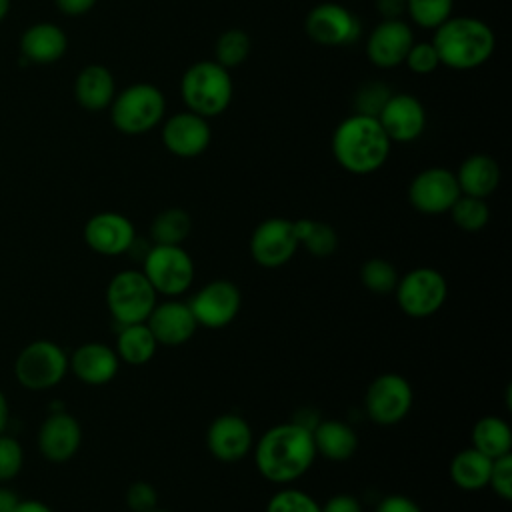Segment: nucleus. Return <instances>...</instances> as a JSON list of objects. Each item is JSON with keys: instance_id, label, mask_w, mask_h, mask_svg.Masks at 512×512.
Returning <instances> with one entry per match:
<instances>
[{"instance_id": "nucleus-47", "label": "nucleus", "mask_w": 512, "mask_h": 512, "mask_svg": "<svg viewBox=\"0 0 512 512\" xmlns=\"http://www.w3.org/2000/svg\"><path fill=\"white\" fill-rule=\"evenodd\" d=\"M18 502H20V498L16 492L0 486V512H14Z\"/></svg>"}, {"instance_id": "nucleus-35", "label": "nucleus", "mask_w": 512, "mask_h": 512, "mask_svg": "<svg viewBox=\"0 0 512 512\" xmlns=\"http://www.w3.org/2000/svg\"><path fill=\"white\" fill-rule=\"evenodd\" d=\"M398 270L390 260L370 258L360 268V282L374 294H390L398 284Z\"/></svg>"}, {"instance_id": "nucleus-44", "label": "nucleus", "mask_w": 512, "mask_h": 512, "mask_svg": "<svg viewBox=\"0 0 512 512\" xmlns=\"http://www.w3.org/2000/svg\"><path fill=\"white\" fill-rule=\"evenodd\" d=\"M374 6L382 20H394L406 14V0H374Z\"/></svg>"}, {"instance_id": "nucleus-36", "label": "nucleus", "mask_w": 512, "mask_h": 512, "mask_svg": "<svg viewBox=\"0 0 512 512\" xmlns=\"http://www.w3.org/2000/svg\"><path fill=\"white\" fill-rule=\"evenodd\" d=\"M266 512H322V508L310 494L296 488H282L270 496Z\"/></svg>"}, {"instance_id": "nucleus-2", "label": "nucleus", "mask_w": 512, "mask_h": 512, "mask_svg": "<svg viewBox=\"0 0 512 512\" xmlns=\"http://www.w3.org/2000/svg\"><path fill=\"white\" fill-rule=\"evenodd\" d=\"M330 148L342 170L366 176L386 164L392 142L378 118L354 112L334 128Z\"/></svg>"}, {"instance_id": "nucleus-12", "label": "nucleus", "mask_w": 512, "mask_h": 512, "mask_svg": "<svg viewBox=\"0 0 512 512\" xmlns=\"http://www.w3.org/2000/svg\"><path fill=\"white\" fill-rule=\"evenodd\" d=\"M188 306L198 326L218 330L228 326L238 316L242 294L234 282L216 278L198 288L188 300Z\"/></svg>"}, {"instance_id": "nucleus-31", "label": "nucleus", "mask_w": 512, "mask_h": 512, "mask_svg": "<svg viewBox=\"0 0 512 512\" xmlns=\"http://www.w3.org/2000/svg\"><path fill=\"white\" fill-rule=\"evenodd\" d=\"M192 232V218L184 208H166L150 224L154 244H182Z\"/></svg>"}, {"instance_id": "nucleus-28", "label": "nucleus", "mask_w": 512, "mask_h": 512, "mask_svg": "<svg viewBox=\"0 0 512 512\" xmlns=\"http://www.w3.org/2000/svg\"><path fill=\"white\" fill-rule=\"evenodd\" d=\"M490 468H492V458L486 454L478 452L476 448H464L454 454L450 460V478L452 482L466 492H476L488 486L490 478Z\"/></svg>"}, {"instance_id": "nucleus-15", "label": "nucleus", "mask_w": 512, "mask_h": 512, "mask_svg": "<svg viewBox=\"0 0 512 512\" xmlns=\"http://www.w3.org/2000/svg\"><path fill=\"white\" fill-rule=\"evenodd\" d=\"M376 118L390 142H414L426 128V108L408 92H392Z\"/></svg>"}, {"instance_id": "nucleus-33", "label": "nucleus", "mask_w": 512, "mask_h": 512, "mask_svg": "<svg viewBox=\"0 0 512 512\" xmlns=\"http://www.w3.org/2000/svg\"><path fill=\"white\" fill-rule=\"evenodd\" d=\"M452 222L464 232H480L490 220V208L484 198L460 194L448 210Z\"/></svg>"}, {"instance_id": "nucleus-5", "label": "nucleus", "mask_w": 512, "mask_h": 512, "mask_svg": "<svg viewBox=\"0 0 512 512\" xmlns=\"http://www.w3.org/2000/svg\"><path fill=\"white\" fill-rule=\"evenodd\" d=\"M110 120L126 136H140L154 130L166 114L162 90L150 82H136L120 90L110 102Z\"/></svg>"}, {"instance_id": "nucleus-29", "label": "nucleus", "mask_w": 512, "mask_h": 512, "mask_svg": "<svg viewBox=\"0 0 512 512\" xmlns=\"http://www.w3.org/2000/svg\"><path fill=\"white\" fill-rule=\"evenodd\" d=\"M472 448L486 454L488 458H500L512 450L510 424L500 416H482L474 422L470 432Z\"/></svg>"}, {"instance_id": "nucleus-7", "label": "nucleus", "mask_w": 512, "mask_h": 512, "mask_svg": "<svg viewBox=\"0 0 512 512\" xmlns=\"http://www.w3.org/2000/svg\"><path fill=\"white\" fill-rule=\"evenodd\" d=\"M68 374V354L54 340H34L26 344L14 362V376L26 390H50Z\"/></svg>"}, {"instance_id": "nucleus-22", "label": "nucleus", "mask_w": 512, "mask_h": 512, "mask_svg": "<svg viewBox=\"0 0 512 512\" xmlns=\"http://www.w3.org/2000/svg\"><path fill=\"white\" fill-rule=\"evenodd\" d=\"M118 368L116 350L104 342H84L68 356V370L88 386L108 384L118 374Z\"/></svg>"}, {"instance_id": "nucleus-48", "label": "nucleus", "mask_w": 512, "mask_h": 512, "mask_svg": "<svg viewBox=\"0 0 512 512\" xmlns=\"http://www.w3.org/2000/svg\"><path fill=\"white\" fill-rule=\"evenodd\" d=\"M8 420H10V404H8V398L4 396V392L0 390V434L6 432Z\"/></svg>"}, {"instance_id": "nucleus-24", "label": "nucleus", "mask_w": 512, "mask_h": 512, "mask_svg": "<svg viewBox=\"0 0 512 512\" xmlns=\"http://www.w3.org/2000/svg\"><path fill=\"white\" fill-rule=\"evenodd\" d=\"M460 194L476 196V198H488L496 192L502 172L498 162L488 154H470L462 160L458 170L454 172Z\"/></svg>"}, {"instance_id": "nucleus-41", "label": "nucleus", "mask_w": 512, "mask_h": 512, "mask_svg": "<svg viewBox=\"0 0 512 512\" xmlns=\"http://www.w3.org/2000/svg\"><path fill=\"white\" fill-rule=\"evenodd\" d=\"M126 504L132 512H150L158 508V492L150 482H132L126 490Z\"/></svg>"}, {"instance_id": "nucleus-42", "label": "nucleus", "mask_w": 512, "mask_h": 512, "mask_svg": "<svg viewBox=\"0 0 512 512\" xmlns=\"http://www.w3.org/2000/svg\"><path fill=\"white\" fill-rule=\"evenodd\" d=\"M374 512H422V508L404 494H388L376 504Z\"/></svg>"}, {"instance_id": "nucleus-3", "label": "nucleus", "mask_w": 512, "mask_h": 512, "mask_svg": "<svg viewBox=\"0 0 512 512\" xmlns=\"http://www.w3.org/2000/svg\"><path fill=\"white\" fill-rule=\"evenodd\" d=\"M438 52L440 66L466 72L486 64L496 48L492 28L474 16H450L430 40Z\"/></svg>"}, {"instance_id": "nucleus-17", "label": "nucleus", "mask_w": 512, "mask_h": 512, "mask_svg": "<svg viewBox=\"0 0 512 512\" xmlns=\"http://www.w3.org/2000/svg\"><path fill=\"white\" fill-rule=\"evenodd\" d=\"M212 140V130L208 118L194 114L190 110L176 112L168 116L162 124V144L178 158L200 156Z\"/></svg>"}, {"instance_id": "nucleus-20", "label": "nucleus", "mask_w": 512, "mask_h": 512, "mask_svg": "<svg viewBox=\"0 0 512 512\" xmlns=\"http://www.w3.org/2000/svg\"><path fill=\"white\" fill-rule=\"evenodd\" d=\"M150 332L154 334L158 346H182L186 344L198 330L196 318L188 306V302L166 298L156 302L150 316L146 318Z\"/></svg>"}, {"instance_id": "nucleus-19", "label": "nucleus", "mask_w": 512, "mask_h": 512, "mask_svg": "<svg viewBox=\"0 0 512 512\" xmlns=\"http://www.w3.org/2000/svg\"><path fill=\"white\" fill-rule=\"evenodd\" d=\"M206 446L220 462H238L254 446V434L240 414H220L206 430Z\"/></svg>"}, {"instance_id": "nucleus-11", "label": "nucleus", "mask_w": 512, "mask_h": 512, "mask_svg": "<svg viewBox=\"0 0 512 512\" xmlns=\"http://www.w3.org/2000/svg\"><path fill=\"white\" fill-rule=\"evenodd\" d=\"M304 30L308 38L326 48H342L354 44L362 34L358 16L338 2L316 4L306 20Z\"/></svg>"}, {"instance_id": "nucleus-46", "label": "nucleus", "mask_w": 512, "mask_h": 512, "mask_svg": "<svg viewBox=\"0 0 512 512\" xmlns=\"http://www.w3.org/2000/svg\"><path fill=\"white\" fill-rule=\"evenodd\" d=\"M14 512H54L46 502L42 500H36V498H26V500H20L16 504V510Z\"/></svg>"}, {"instance_id": "nucleus-16", "label": "nucleus", "mask_w": 512, "mask_h": 512, "mask_svg": "<svg viewBox=\"0 0 512 512\" xmlns=\"http://www.w3.org/2000/svg\"><path fill=\"white\" fill-rule=\"evenodd\" d=\"M136 240L132 220L120 212H98L84 224L86 246L100 256H122L130 252Z\"/></svg>"}, {"instance_id": "nucleus-37", "label": "nucleus", "mask_w": 512, "mask_h": 512, "mask_svg": "<svg viewBox=\"0 0 512 512\" xmlns=\"http://www.w3.org/2000/svg\"><path fill=\"white\" fill-rule=\"evenodd\" d=\"M392 90L390 86L382 84V82H366L354 98V110L356 114H364V116H378L382 106L386 104V100L390 98Z\"/></svg>"}, {"instance_id": "nucleus-27", "label": "nucleus", "mask_w": 512, "mask_h": 512, "mask_svg": "<svg viewBox=\"0 0 512 512\" xmlns=\"http://www.w3.org/2000/svg\"><path fill=\"white\" fill-rule=\"evenodd\" d=\"M114 350L120 362H126L130 366H142L154 358L158 342L146 322L124 324L118 328Z\"/></svg>"}, {"instance_id": "nucleus-50", "label": "nucleus", "mask_w": 512, "mask_h": 512, "mask_svg": "<svg viewBox=\"0 0 512 512\" xmlns=\"http://www.w3.org/2000/svg\"><path fill=\"white\" fill-rule=\"evenodd\" d=\"M150 512H170V510H164V508H154V510H150Z\"/></svg>"}, {"instance_id": "nucleus-49", "label": "nucleus", "mask_w": 512, "mask_h": 512, "mask_svg": "<svg viewBox=\"0 0 512 512\" xmlns=\"http://www.w3.org/2000/svg\"><path fill=\"white\" fill-rule=\"evenodd\" d=\"M8 12H10V0H0V22L6 18Z\"/></svg>"}, {"instance_id": "nucleus-21", "label": "nucleus", "mask_w": 512, "mask_h": 512, "mask_svg": "<svg viewBox=\"0 0 512 512\" xmlns=\"http://www.w3.org/2000/svg\"><path fill=\"white\" fill-rule=\"evenodd\" d=\"M82 444V428L80 422L64 412H52L38 430V450L40 454L54 464L68 462L76 456Z\"/></svg>"}, {"instance_id": "nucleus-10", "label": "nucleus", "mask_w": 512, "mask_h": 512, "mask_svg": "<svg viewBox=\"0 0 512 512\" xmlns=\"http://www.w3.org/2000/svg\"><path fill=\"white\" fill-rule=\"evenodd\" d=\"M414 402L410 382L396 372L378 374L366 388L364 412L378 426H394L402 422Z\"/></svg>"}, {"instance_id": "nucleus-9", "label": "nucleus", "mask_w": 512, "mask_h": 512, "mask_svg": "<svg viewBox=\"0 0 512 512\" xmlns=\"http://www.w3.org/2000/svg\"><path fill=\"white\" fill-rule=\"evenodd\" d=\"M394 294L406 316L428 318L444 306L448 298V282L436 268L418 266L398 278Z\"/></svg>"}, {"instance_id": "nucleus-40", "label": "nucleus", "mask_w": 512, "mask_h": 512, "mask_svg": "<svg viewBox=\"0 0 512 512\" xmlns=\"http://www.w3.org/2000/svg\"><path fill=\"white\" fill-rule=\"evenodd\" d=\"M488 486L502 500H512V454H504L492 460Z\"/></svg>"}, {"instance_id": "nucleus-18", "label": "nucleus", "mask_w": 512, "mask_h": 512, "mask_svg": "<svg viewBox=\"0 0 512 512\" xmlns=\"http://www.w3.org/2000/svg\"><path fill=\"white\" fill-rule=\"evenodd\" d=\"M414 42L412 26L402 18L380 20L368 34L366 56L376 68L392 70L404 64V58Z\"/></svg>"}, {"instance_id": "nucleus-38", "label": "nucleus", "mask_w": 512, "mask_h": 512, "mask_svg": "<svg viewBox=\"0 0 512 512\" xmlns=\"http://www.w3.org/2000/svg\"><path fill=\"white\" fill-rule=\"evenodd\" d=\"M22 464H24L22 444L14 436L2 432L0 434V482H8L16 478L22 470Z\"/></svg>"}, {"instance_id": "nucleus-32", "label": "nucleus", "mask_w": 512, "mask_h": 512, "mask_svg": "<svg viewBox=\"0 0 512 512\" xmlns=\"http://www.w3.org/2000/svg\"><path fill=\"white\" fill-rule=\"evenodd\" d=\"M250 46H252L250 36L244 30L228 28L216 40V48H214L216 58L214 60L220 66H224L226 70L238 68L246 62V58L250 54Z\"/></svg>"}, {"instance_id": "nucleus-1", "label": "nucleus", "mask_w": 512, "mask_h": 512, "mask_svg": "<svg viewBox=\"0 0 512 512\" xmlns=\"http://www.w3.org/2000/svg\"><path fill=\"white\" fill-rule=\"evenodd\" d=\"M252 448L262 478L280 486L302 478L318 456L312 430L294 420L268 428Z\"/></svg>"}, {"instance_id": "nucleus-39", "label": "nucleus", "mask_w": 512, "mask_h": 512, "mask_svg": "<svg viewBox=\"0 0 512 512\" xmlns=\"http://www.w3.org/2000/svg\"><path fill=\"white\" fill-rule=\"evenodd\" d=\"M404 64L410 72L426 76L440 66V58L432 42H414L404 58Z\"/></svg>"}, {"instance_id": "nucleus-8", "label": "nucleus", "mask_w": 512, "mask_h": 512, "mask_svg": "<svg viewBox=\"0 0 512 512\" xmlns=\"http://www.w3.org/2000/svg\"><path fill=\"white\" fill-rule=\"evenodd\" d=\"M158 294L142 270H122L106 286V306L118 326L146 322Z\"/></svg>"}, {"instance_id": "nucleus-26", "label": "nucleus", "mask_w": 512, "mask_h": 512, "mask_svg": "<svg viewBox=\"0 0 512 512\" xmlns=\"http://www.w3.org/2000/svg\"><path fill=\"white\" fill-rule=\"evenodd\" d=\"M74 96L76 102L90 112L108 108L116 96V82L112 72L104 64L84 66L76 76Z\"/></svg>"}, {"instance_id": "nucleus-45", "label": "nucleus", "mask_w": 512, "mask_h": 512, "mask_svg": "<svg viewBox=\"0 0 512 512\" xmlns=\"http://www.w3.org/2000/svg\"><path fill=\"white\" fill-rule=\"evenodd\" d=\"M56 8L66 16H84L96 4V0H54Z\"/></svg>"}, {"instance_id": "nucleus-6", "label": "nucleus", "mask_w": 512, "mask_h": 512, "mask_svg": "<svg viewBox=\"0 0 512 512\" xmlns=\"http://www.w3.org/2000/svg\"><path fill=\"white\" fill-rule=\"evenodd\" d=\"M144 276L158 296L176 298L194 282V260L182 244H152L142 256Z\"/></svg>"}, {"instance_id": "nucleus-25", "label": "nucleus", "mask_w": 512, "mask_h": 512, "mask_svg": "<svg viewBox=\"0 0 512 512\" xmlns=\"http://www.w3.org/2000/svg\"><path fill=\"white\" fill-rule=\"evenodd\" d=\"M312 440L316 454L330 462H344L350 460L358 448V436L354 428L336 418L318 420L312 428Z\"/></svg>"}, {"instance_id": "nucleus-34", "label": "nucleus", "mask_w": 512, "mask_h": 512, "mask_svg": "<svg viewBox=\"0 0 512 512\" xmlns=\"http://www.w3.org/2000/svg\"><path fill=\"white\" fill-rule=\"evenodd\" d=\"M454 0H406L410 22L424 30H436L452 16Z\"/></svg>"}, {"instance_id": "nucleus-30", "label": "nucleus", "mask_w": 512, "mask_h": 512, "mask_svg": "<svg viewBox=\"0 0 512 512\" xmlns=\"http://www.w3.org/2000/svg\"><path fill=\"white\" fill-rule=\"evenodd\" d=\"M292 222H294V232H296L298 244L304 246L306 252H310L312 256H318V258H326L336 252L338 234L330 224L312 220V218H298Z\"/></svg>"}, {"instance_id": "nucleus-14", "label": "nucleus", "mask_w": 512, "mask_h": 512, "mask_svg": "<svg viewBox=\"0 0 512 512\" xmlns=\"http://www.w3.org/2000/svg\"><path fill=\"white\" fill-rule=\"evenodd\" d=\"M460 188L452 170L442 166H432L420 170L408 186V202L414 210L422 214H446L456 198Z\"/></svg>"}, {"instance_id": "nucleus-4", "label": "nucleus", "mask_w": 512, "mask_h": 512, "mask_svg": "<svg viewBox=\"0 0 512 512\" xmlns=\"http://www.w3.org/2000/svg\"><path fill=\"white\" fill-rule=\"evenodd\" d=\"M180 96L186 110L208 120L224 114L234 96L230 70L216 60H198L190 64L180 80Z\"/></svg>"}, {"instance_id": "nucleus-23", "label": "nucleus", "mask_w": 512, "mask_h": 512, "mask_svg": "<svg viewBox=\"0 0 512 512\" xmlns=\"http://www.w3.org/2000/svg\"><path fill=\"white\" fill-rule=\"evenodd\" d=\"M68 48L64 30L52 22H38L24 30L20 38V52L32 64H54Z\"/></svg>"}, {"instance_id": "nucleus-13", "label": "nucleus", "mask_w": 512, "mask_h": 512, "mask_svg": "<svg viewBox=\"0 0 512 512\" xmlns=\"http://www.w3.org/2000/svg\"><path fill=\"white\" fill-rule=\"evenodd\" d=\"M250 256L262 268H280L292 260L300 248L294 222L272 216L262 220L250 234Z\"/></svg>"}, {"instance_id": "nucleus-43", "label": "nucleus", "mask_w": 512, "mask_h": 512, "mask_svg": "<svg viewBox=\"0 0 512 512\" xmlns=\"http://www.w3.org/2000/svg\"><path fill=\"white\" fill-rule=\"evenodd\" d=\"M322 512H362V504L352 494H336L330 496L324 504H320Z\"/></svg>"}]
</instances>
